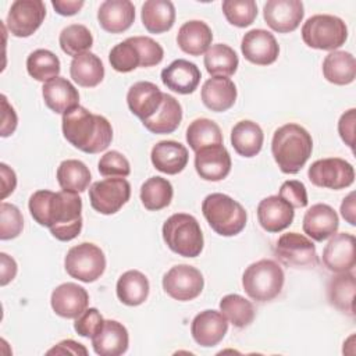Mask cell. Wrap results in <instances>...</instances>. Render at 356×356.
I'll return each mask as SVG.
<instances>
[{"mask_svg":"<svg viewBox=\"0 0 356 356\" xmlns=\"http://www.w3.org/2000/svg\"><path fill=\"white\" fill-rule=\"evenodd\" d=\"M28 207L32 218L61 242L72 241L82 229V199L78 193L40 189L31 195Z\"/></svg>","mask_w":356,"mask_h":356,"instance_id":"cell-1","label":"cell"},{"mask_svg":"<svg viewBox=\"0 0 356 356\" xmlns=\"http://www.w3.org/2000/svg\"><path fill=\"white\" fill-rule=\"evenodd\" d=\"M64 138L83 153L95 154L106 150L113 140V127L103 115L76 106L63 114Z\"/></svg>","mask_w":356,"mask_h":356,"instance_id":"cell-2","label":"cell"},{"mask_svg":"<svg viewBox=\"0 0 356 356\" xmlns=\"http://www.w3.org/2000/svg\"><path fill=\"white\" fill-rule=\"evenodd\" d=\"M312 135L299 124H285L273 135L271 153L284 174L299 172L312 156Z\"/></svg>","mask_w":356,"mask_h":356,"instance_id":"cell-3","label":"cell"},{"mask_svg":"<svg viewBox=\"0 0 356 356\" xmlns=\"http://www.w3.org/2000/svg\"><path fill=\"white\" fill-rule=\"evenodd\" d=\"M163 57V47L149 36L128 38L115 44L108 53V61L118 72H131L138 67L157 65Z\"/></svg>","mask_w":356,"mask_h":356,"instance_id":"cell-4","label":"cell"},{"mask_svg":"<svg viewBox=\"0 0 356 356\" xmlns=\"http://www.w3.org/2000/svg\"><path fill=\"white\" fill-rule=\"evenodd\" d=\"M202 211L214 232L235 236L246 225L248 214L242 204L225 193H210L202 203Z\"/></svg>","mask_w":356,"mask_h":356,"instance_id":"cell-5","label":"cell"},{"mask_svg":"<svg viewBox=\"0 0 356 356\" xmlns=\"http://www.w3.org/2000/svg\"><path fill=\"white\" fill-rule=\"evenodd\" d=\"M285 275L281 266L270 259H261L246 267L242 286L246 295L256 302H270L277 298L284 286Z\"/></svg>","mask_w":356,"mask_h":356,"instance_id":"cell-6","label":"cell"},{"mask_svg":"<svg viewBox=\"0 0 356 356\" xmlns=\"http://www.w3.org/2000/svg\"><path fill=\"white\" fill-rule=\"evenodd\" d=\"M165 245L182 257H196L203 250V234L197 220L186 213H175L163 224Z\"/></svg>","mask_w":356,"mask_h":356,"instance_id":"cell-7","label":"cell"},{"mask_svg":"<svg viewBox=\"0 0 356 356\" xmlns=\"http://www.w3.org/2000/svg\"><path fill=\"white\" fill-rule=\"evenodd\" d=\"M302 39L312 49L334 51L346 42L348 28L339 17L316 14L303 24Z\"/></svg>","mask_w":356,"mask_h":356,"instance_id":"cell-8","label":"cell"},{"mask_svg":"<svg viewBox=\"0 0 356 356\" xmlns=\"http://www.w3.org/2000/svg\"><path fill=\"white\" fill-rule=\"evenodd\" d=\"M64 267L68 275L82 282H93L102 277L106 270V256L103 250L90 242H82L72 246L64 259Z\"/></svg>","mask_w":356,"mask_h":356,"instance_id":"cell-9","label":"cell"},{"mask_svg":"<svg viewBox=\"0 0 356 356\" xmlns=\"http://www.w3.org/2000/svg\"><path fill=\"white\" fill-rule=\"evenodd\" d=\"M275 257L285 266L293 268H314L318 256L314 243L298 232L282 234L274 248Z\"/></svg>","mask_w":356,"mask_h":356,"instance_id":"cell-10","label":"cell"},{"mask_svg":"<svg viewBox=\"0 0 356 356\" xmlns=\"http://www.w3.org/2000/svg\"><path fill=\"white\" fill-rule=\"evenodd\" d=\"M309 181L318 186L339 191L348 188L355 181V168L350 163L339 157L316 160L307 171Z\"/></svg>","mask_w":356,"mask_h":356,"instance_id":"cell-11","label":"cell"},{"mask_svg":"<svg viewBox=\"0 0 356 356\" xmlns=\"http://www.w3.org/2000/svg\"><path fill=\"white\" fill-rule=\"evenodd\" d=\"M131 196V185L125 178H104L89 188L90 206L100 214L117 213Z\"/></svg>","mask_w":356,"mask_h":356,"instance_id":"cell-12","label":"cell"},{"mask_svg":"<svg viewBox=\"0 0 356 356\" xmlns=\"http://www.w3.org/2000/svg\"><path fill=\"white\" fill-rule=\"evenodd\" d=\"M203 286L202 273L189 264L174 266L163 277L164 292L179 302L193 300L202 293Z\"/></svg>","mask_w":356,"mask_h":356,"instance_id":"cell-13","label":"cell"},{"mask_svg":"<svg viewBox=\"0 0 356 356\" xmlns=\"http://www.w3.org/2000/svg\"><path fill=\"white\" fill-rule=\"evenodd\" d=\"M46 7L42 0H15L7 14L6 25L11 35L28 38L42 25Z\"/></svg>","mask_w":356,"mask_h":356,"instance_id":"cell-14","label":"cell"},{"mask_svg":"<svg viewBox=\"0 0 356 356\" xmlns=\"http://www.w3.org/2000/svg\"><path fill=\"white\" fill-rule=\"evenodd\" d=\"M305 15L300 0H268L263 7L266 24L278 33L295 31Z\"/></svg>","mask_w":356,"mask_h":356,"instance_id":"cell-15","label":"cell"},{"mask_svg":"<svg viewBox=\"0 0 356 356\" xmlns=\"http://www.w3.org/2000/svg\"><path fill=\"white\" fill-rule=\"evenodd\" d=\"M243 57L256 65H270L280 54V46L274 35L266 29L248 31L241 42Z\"/></svg>","mask_w":356,"mask_h":356,"instance_id":"cell-16","label":"cell"},{"mask_svg":"<svg viewBox=\"0 0 356 356\" xmlns=\"http://www.w3.org/2000/svg\"><path fill=\"white\" fill-rule=\"evenodd\" d=\"M323 263L332 273H348L355 268V236L349 232L334 234L323 249Z\"/></svg>","mask_w":356,"mask_h":356,"instance_id":"cell-17","label":"cell"},{"mask_svg":"<svg viewBox=\"0 0 356 356\" xmlns=\"http://www.w3.org/2000/svg\"><path fill=\"white\" fill-rule=\"evenodd\" d=\"M50 305L53 312L63 318H76L89 305L86 289L75 282H64L51 292Z\"/></svg>","mask_w":356,"mask_h":356,"instance_id":"cell-18","label":"cell"},{"mask_svg":"<svg viewBox=\"0 0 356 356\" xmlns=\"http://www.w3.org/2000/svg\"><path fill=\"white\" fill-rule=\"evenodd\" d=\"M228 331V320L221 312L203 310L195 316L191 334L195 342L203 348H213L222 341Z\"/></svg>","mask_w":356,"mask_h":356,"instance_id":"cell-19","label":"cell"},{"mask_svg":"<svg viewBox=\"0 0 356 356\" xmlns=\"http://www.w3.org/2000/svg\"><path fill=\"white\" fill-rule=\"evenodd\" d=\"M231 156L222 145L209 146L195 153V170L206 181H221L231 171Z\"/></svg>","mask_w":356,"mask_h":356,"instance_id":"cell-20","label":"cell"},{"mask_svg":"<svg viewBox=\"0 0 356 356\" xmlns=\"http://www.w3.org/2000/svg\"><path fill=\"white\" fill-rule=\"evenodd\" d=\"M164 93L149 81L134 83L127 93V104L134 115L142 122L149 120L160 108Z\"/></svg>","mask_w":356,"mask_h":356,"instance_id":"cell-21","label":"cell"},{"mask_svg":"<svg viewBox=\"0 0 356 356\" xmlns=\"http://www.w3.org/2000/svg\"><path fill=\"white\" fill-rule=\"evenodd\" d=\"M295 217L293 207L278 195L267 196L257 206V220L267 232H280L288 228Z\"/></svg>","mask_w":356,"mask_h":356,"instance_id":"cell-22","label":"cell"},{"mask_svg":"<svg viewBox=\"0 0 356 356\" xmlns=\"http://www.w3.org/2000/svg\"><path fill=\"white\" fill-rule=\"evenodd\" d=\"M302 227L309 238L323 242L337 232L339 218L337 211L330 204L317 203L305 213Z\"/></svg>","mask_w":356,"mask_h":356,"instance_id":"cell-23","label":"cell"},{"mask_svg":"<svg viewBox=\"0 0 356 356\" xmlns=\"http://www.w3.org/2000/svg\"><path fill=\"white\" fill-rule=\"evenodd\" d=\"M90 339L95 353L100 356H120L127 352L129 343L127 328L115 320H104Z\"/></svg>","mask_w":356,"mask_h":356,"instance_id":"cell-24","label":"cell"},{"mask_svg":"<svg viewBox=\"0 0 356 356\" xmlns=\"http://www.w3.org/2000/svg\"><path fill=\"white\" fill-rule=\"evenodd\" d=\"M200 78L202 75L197 65L184 58L174 60L161 71L163 83L170 90L179 95H189L195 92L200 82Z\"/></svg>","mask_w":356,"mask_h":356,"instance_id":"cell-25","label":"cell"},{"mask_svg":"<svg viewBox=\"0 0 356 356\" xmlns=\"http://www.w3.org/2000/svg\"><path fill=\"white\" fill-rule=\"evenodd\" d=\"M97 21L106 32H125L135 21V6L129 0H106L97 10Z\"/></svg>","mask_w":356,"mask_h":356,"instance_id":"cell-26","label":"cell"},{"mask_svg":"<svg viewBox=\"0 0 356 356\" xmlns=\"http://www.w3.org/2000/svg\"><path fill=\"white\" fill-rule=\"evenodd\" d=\"M150 160L160 172L175 175L186 167L189 154L186 147L177 140H160L152 147Z\"/></svg>","mask_w":356,"mask_h":356,"instance_id":"cell-27","label":"cell"},{"mask_svg":"<svg viewBox=\"0 0 356 356\" xmlns=\"http://www.w3.org/2000/svg\"><path fill=\"white\" fill-rule=\"evenodd\" d=\"M42 96L44 104L56 114H64L79 106V93L76 88L63 76L46 82L42 88Z\"/></svg>","mask_w":356,"mask_h":356,"instance_id":"cell-28","label":"cell"},{"mask_svg":"<svg viewBox=\"0 0 356 356\" xmlns=\"http://www.w3.org/2000/svg\"><path fill=\"white\" fill-rule=\"evenodd\" d=\"M236 86L229 78L213 76L207 79L202 86V102L203 104L216 113L227 111L236 100Z\"/></svg>","mask_w":356,"mask_h":356,"instance_id":"cell-29","label":"cell"},{"mask_svg":"<svg viewBox=\"0 0 356 356\" xmlns=\"http://www.w3.org/2000/svg\"><path fill=\"white\" fill-rule=\"evenodd\" d=\"M213 33L210 26L199 19L185 22L177 35V44L189 56H200L206 53L211 44Z\"/></svg>","mask_w":356,"mask_h":356,"instance_id":"cell-30","label":"cell"},{"mask_svg":"<svg viewBox=\"0 0 356 356\" xmlns=\"http://www.w3.org/2000/svg\"><path fill=\"white\" fill-rule=\"evenodd\" d=\"M263 140V129L250 120H242L231 129V145L242 157H254L261 150Z\"/></svg>","mask_w":356,"mask_h":356,"instance_id":"cell-31","label":"cell"},{"mask_svg":"<svg viewBox=\"0 0 356 356\" xmlns=\"http://www.w3.org/2000/svg\"><path fill=\"white\" fill-rule=\"evenodd\" d=\"M140 18L150 33H164L175 22V7L170 0H147L142 6Z\"/></svg>","mask_w":356,"mask_h":356,"instance_id":"cell-32","label":"cell"},{"mask_svg":"<svg viewBox=\"0 0 356 356\" xmlns=\"http://www.w3.org/2000/svg\"><path fill=\"white\" fill-rule=\"evenodd\" d=\"M323 75L334 85H349L356 78V60L352 53L334 50L323 61Z\"/></svg>","mask_w":356,"mask_h":356,"instance_id":"cell-33","label":"cell"},{"mask_svg":"<svg viewBox=\"0 0 356 356\" xmlns=\"http://www.w3.org/2000/svg\"><path fill=\"white\" fill-rule=\"evenodd\" d=\"M182 120V107L179 102L168 95L164 93L163 103L160 108L152 115L149 120L143 121V127L152 134H172L181 124Z\"/></svg>","mask_w":356,"mask_h":356,"instance_id":"cell-34","label":"cell"},{"mask_svg":"<svg viewBox=\"0 0 356 356\" xmlns=\"http://www.w3.org/2000/svg\"><path fill=\"white\" fill-rule=\"evenodd\" d=\"M355 291L356 280L355 275L348 273H339L332 277L327 286V295L330 303L339 312L353 317L355 316Z\"/></svg>","mask_w":356,"mask_h":356,"instance_id":"cell-35","label":"cell"},{"mask_svg":"<svg viewBox=\"0 0 356 356\" xmlns=\"http://www.w3.org/2000/svg\"><path fill=\"white\" fill-rule=\"evenodd\" d=\"M149 280L138 270L125 271L117 281L115 292L121 303L127 306H139L149 296Z\"/></svg>","mask_w":356,"mask_h":356,"instance_id":"cell-36","label":"cell"},{"mask_svg":"<svg viewBox=\"0 0 356 356\" xmlns=\"http://www.w3.org/2000/svg\"><path fill=\"white\" fill-rule=\"evenodd\" d=\"M70 75L79 86L95 88L104 78V65L96 54L88 51L72 58Z\"/></svg>","mask_w":356,"mask_h":356,"instance_id":"cell-37","label":"cell"},{"mask_svg":"<svg viewBox=\"0 0 356 356\" xmlns=\"http://www.w3.org/2000/svg\"><path fill=\"white\" fill-rule=\"evenodd\" d=\"M92 175L85 163L75 159H68L60 163L57 168V181L63 191L81 193L90 184Z\"/></svg>","mask_w":356,"mask_h":356,"instance_id":"cell-38","label":"cell"},{"mask_svg":"<svg viewBox=\"0 0 356 356\" xmlns=\"http://www.w3.org/2000/svg\"><path fill=\"white\" fill-rule=\"evenodd\" d=\"M238 64V56L228 44H211L204 53V67L211 76L228 78L236 72Z\"/></svg>","mask_w":356,"mask_h":356,"instance_id":"cell-39","label":"cell"},{"mask_svg":"<svg viewBox=\"0 0 356 356\" xmlns=\"http://www.w3.org/2000/svg\"><path fill=\"white\" fill-rule=\"evenodd\" d=\"M186 142L196 153L200 149L222 145L220 127L209 118H196L186 128Z\"/></svg>","mask_w":356,"mask_h":356,"instance_id":"cell-40","label":"cell"},{"mask_svg":"<svg viewBox=\"0 0 356 356\" xmlns=\"http://www.w3.org/2000/svg\"><path fill=\"white\" fill-rule=\"evenodd\" d=\"M172 185L167 178L150 177L140 186V200L145 209L157 211L167 207L172 200Z\"/></svg>","mask_w":356,"mask_h":356,"instance_id":"cell-41","label":"cell"},{"mask_svg":"<svg viewBox=\"0 0 356 356\" xmlns=\"http://www.w3.org/2000/svg\"><path fill=\"white\" fill-rule=\"evenodd\" d=\"M26 70L33 79L46 83L57 78L61 68L60 60L53 51L46 49H38L28 56Z\"/></svg>","mask_w":356,"mask_h":356,"instance_id":"cell-42","label":"cell"},{"mask_svg":"<svg viewBox=\"0 0 356 356\" xmlns=\"http://www.w3.org/2000/svg\"><path fill=\"white\" fill-rule=\"evenodd\" d=\"M220 312L236 328L248 327L254 318V307L252 302L238 293L225 295L220 300Z\"/></svg>","mask_w":356,"mask_h":356,"instance_id":"cell-43","label":"cell"},{"mask_svg":"<svg viewBox=\"0 0 356 356\" xmlns=\"http://www.w3.org/2000/svg\"><path fill=\"white\" fill-rule=\"evenodd\" d=\"M61 50L71 57L88 53L93 44V36L90 31L81 24H71L65 26L58 38Z\"/></svg>","mask_w":356,"mask_h":356,"instance_id":"cell-44","label":"cell"},{"mask_svg":"<svg viewBox=\"0 0 356 356\" xmlns=\"http://www.w3.org/2000/svg\"><path fill=\"white\" fill-rule=\"evenodd\" d=\"M221 7L227 21L238 28L249 26L257 17V6L253 0H224Z\"/></svg>","mask_w":356,"mask_h":356,"instance_id":"cell-45","label":"cell"},{"mask_svg":"<svg viewBox=\"0 0 356 356\" xmlns=\"http://www.w3.org/2000/svg\"><path fill=\"white\" fill-rule=\"evenodd\" d=\"M24 228V218L19 209L14 204L3 202L0 204V239H14Z\"/></svg>","mask_w":356,"mask_h":356,"instance_id":"cell-46","label":"cell"},{"mask_svg":"<svg viewBox=\"0 0 356 356\" xmlns=\"http://www.w3.org/2000/svg\"><path fill=\"white\" fill-rule=\"evenodd\" d=\"M97 170L103 177L125 178L131 172V165L128 159L122 153L117 150H110L100 157L97 163Z\"/></svg>","mask_w":356,"mask_h":356,"instance_id":"cell-47","label":"cell"},{"mask_svg":"<svg viewBox=\"0 0 356 356\" xmlns=\"http://www.w3.org/2000/svg\"><path fill=\"white\" fill-rule=\"evenodd\" d=\"M103 323H104V318L100 314V312L96 307H89L75 318L74 330L81 337L92 338L99 331Z\"/></svg>","mask_w":356,"mask_h":356,"instance_id":"cell-48","label":"cell"},{"mask_svg":"<svg viewBox=\"0 0 356 356\" xmlns=\"http://www.w3.org/2000/svg\"><path fill=\"white\" fill-rule=\"evenodd\" d=\"M280 197H282L284 200H286L293 209L298 207H306L307 206V192H306V186L303 185V182L296 181V179H291V181H285L281 188H280Z\"/></svg>","mask_w":356,"mask_h":356,"instance_id":"cell-49","label":"cell"},{"mask_svg":"<svg viewBox=\"0 0 356 356\" xmlns=\"http://www.w3.org/2000/svg\"><path fill=\"white\" fill-rule=\"evenodd\" d=\"M355 124H356V110L349 108L345 111L338 121V132L341 139L348 145L352 150L355 146Z\"/></svg>","mask_w":356,"mask_h":356,"instance_id":"cell-50","label":"cell"},{"mask_svg":"<svg viewBox=\"0 0 356 356\" xmlns=\"http://www.w3.org/2000/svg\"><path fill=\"white\" fill-rule=\"evenodd\" d=\"M1 136L3 138H7L10 136L15 128H17V124H18V117H17V113L14 110V107L8 103L7 97L4 95H1Z\"/></svg>","mask_w":356,"mask_h":356,"instance_id":"cell-51","label":"cell"},{"mask_svg":"<svg viewBox=\"0 0 356 356\" xmlns=\"http://www.w3.org/2000/svg\"><path fill=\"white\" fill-rule=\"evenodd\" d=\"M47 355H88V349L72 339H64L46 352Z\"/></svg>","mask_w":356,"mask_h":356,"instance_id":"cell-52","label":"cell"},{"mask_svg":"<svg viewBox=\"0 0 356 356\" xmlns=\"http://www.w3.org/2000/svg\"><path fill=\"white\" fill-rule=\"evenodd\" d=\"M0 285L4 286L11 282L17 275V263L7 253H0Z\"/></svg>","mask_w":356,"mask_h":356,"instance_id":"cell-53","label":"cell"},{"mask_svg":"<svg viewBox=\"0 0 356 356\" xmlns=\"http://www.w3.org/2000/svg\"><path fill=\"white\" fill-rule=\"evenodd\" d=\"M0 175H1V200H4L8 195H11L17 186V177L14 170H11L7 164H0Z\"/></svg>","mask_w":356,"mask_h":356,"instance_id":"cell-54","label":"cell"},{"mask_svg":"<svg viewBox=\"0 0 356 356\" xmlns=\"http://www.w3.org/2000/svg\"><path fill=\"white\" fill-rule=\"evenodd\" d=\"M83 4L85 3L82 0H53L51 1V6L56 10V13L64 17L75 15L83 7Z\"/></svg>","mask_w":356,"mask_h":356,"instance_id":"cell-55","label":"cell"},{"mask_svg":"<svg viewBox=\"0 0 356 356\" xmlns=\"http://www.w3.org/2000/svg\"><path fill=\"white\" fill-rule=\"evenodd\" d=\"M355 192H350L341 203V214L346 222L356 225V204H355Z\"/></svg>","mask_w":356,"mask_h":356,"instance_id":"cell-56","label":"cell"}]
</instances>
